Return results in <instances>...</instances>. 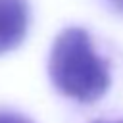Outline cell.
<instances>
[{
    "mask_svg": "<svg viewBox=\"0 0 123 123\" xmlns=\"http://www.w3.org/2000/svg\"><path fill=\"white\" fill-rule=\"evenodd\" d=\"M48 73L54 86L79 102H94L110 86V69L100 58L85 29H63L50 50Z\"/></svg>",
    "mask_w": 123,
    "mask_h": 123,
    "instance_id": "6da1fadb",
    "label": "cell"
},
{
    "mask_svg": "<svg viewBox=\"0 0 123 123\" xmlns=\"http://www.w3.org/2000/svg\"><path fill=\"white\" fill-rule=\"evenodd\" d=\"M29 8L25 0H0V54L21 44L27 33Z\"/></svg>",
    "mask_w": 123,
    "mask_h": 123,
    "instance_id": "7a4b0ae2",
    "label": "cell"
},
{
    "mask_svg": "<svg viewBox=\"0 0 123 123\" xmlns=\"http://www.w3.org/2000/svg\"><path fill=\"white\" fill-rule=\"evenodd\" d=\"M0 123H33V121L13 111H0Z\"/></svg>",
    "mask_w": 123,
    "mask_h": 123,
    "instance_id": "3957f363",
    "label": "cell"
},
{
    "mask_svg": "<svg viewBox=\"0 0 123 123\" xmlns=\"http://www.w3.org/2000/svg\"><path fill=\"white\" fill-rule=\"evenodd\" d=\"M113 10H117V12H121L123 13V0H106Z\"/></svg>",
    "mask_w": 123,
    "mask_h": 123,
    "instance_id": "277c9868",
    "label": "cell"
},
{
    "mask_svg": "<svg viewBox=\"0 0 123 123\" xmlns=\"http://www.w3.org/2000/svg\"><path fill=\"white\" fill-rule=\"evenodd\" d=\"M94 123H123V119L121 121H94Z\"/></svg>",
    "mask_w": 123,
    "mask_h": 123,
    "instance_id": "5b68a950",
    "label": "cell"
}]
</instances>
